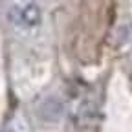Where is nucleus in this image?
<instances>
[{
	"instance_id": "nucleus-1",
	"label": "nucleus",
	"mask_w": 132,
	"mask_h": 132,
	"mask_svg": "<svg viewBox=\"0 0 132 132\" xmlns=\"http://www.w3.org/2000/svg\"><path fill=\"white\" fill-rule=\"evenodd\" d=\"M40 7L37 6V4H28V6H24V9L20 11V19H22V22L26 24V26H29V28H33V26H37L39 22H40Z\"/></svg>"
},
{
	"instance_id": "nucleus-2",
	"label": "nucleus",
	"mask_w": 132,
	"mask_h": 132,
	"mask_svg": "<svg viewBox=\"0 0 132 132\" xmlns=\"http://www.w3.org/2000/svg\"><path fill=\"white\" fill-rule=\"evenodd\" d=\"M7 132H13V130H7Z\"/></svg>"
}]
</instances>
